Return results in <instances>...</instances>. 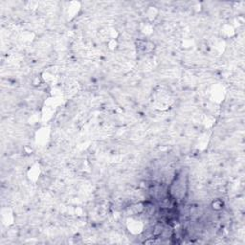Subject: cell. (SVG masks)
<instances>
[{
	"mask_svg": "<svg viewBox=\"0 0 245 245\" xmlns=\"http://www.w3.org/2000/svg\"><path fill=\"white\" fill-rule=\"evenodd\" d=\"M223 205H224V203H223V201H222V200L216 199V200H214L213 202H212L211 207H212V209H213V210L218 212V211H221L222 209H223Z\"/></svg>",
	"mask_w": 245,
	"mask_h": 245,
	"instance_id": "cell-1",
	"label": "cell"
}]
</instances>
